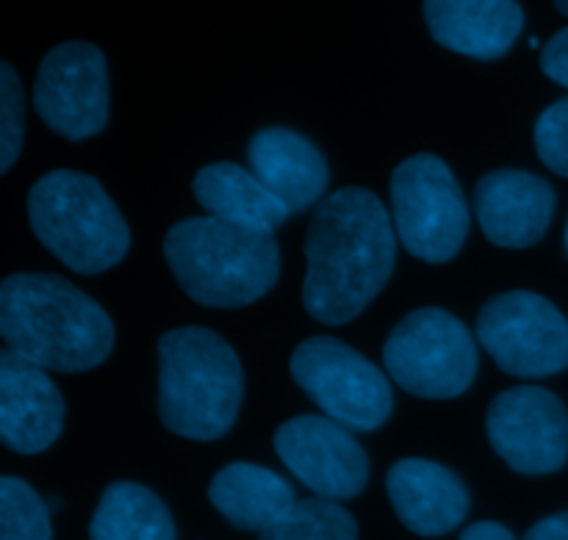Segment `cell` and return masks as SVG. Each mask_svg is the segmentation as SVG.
<instances>
[{
  "mask_svg": "<svg viewBox=\"0 0 568 540\" xmlns=\"http://www.w3.org/2000/svg\"><path fill=\"white\" fill-rule=\"evenodd\" d=\"M392 211L377 194L344 186L314 208L305 233L303 305L320 325H347L388 286L397 264Z\"/></svg>",
  "mask_w": 568,
  "mask_h": 540,
  "instance_id": "obj_1",
  "label": "cell"
},
{
  "mask_svg": "<svg viewBox=\"0 0 568 540\" xmlns=\"http://www.w3.org/2000/svg\"><path fill=\"white\" fill-rule=\"evenodd\" d=\"M0 338L42 369L75 375L109 358L114 322L64 277L20 272L0 283Z\"/></svg>",
  "mask_w": 568,
  "mask_h": 540,
  "instance_id": "obj_2",
  "label": "cell"
},
{
  "mask_svg": "<svg viewBox=\"0 0 568 540\" xmlns=\"http://www.w3.org/2000/svg\"><path fill=\"white\" fill-rule=\"evenodd\" d=\"M164 258L183 292L205 308L258 303L281 277L275 233L247 231L216 216H186L164 236Z\"/></svg>",
  "mask_w": 568,
  "mask_h": 540,
  "instance_id": "obj_3",
  "label": "cell"
},
{
  "mask_svg": "<svg viewBox=\"0 0 568 540\" xmlns=\"http://www.w3.org/2000/svg\"><path fill=\"white\" fill-rule=\"evenodd\" d=\"M244 369L236 349L209 327H175L159 338V416L189 441H216L236 425Z\"/></svg>",
  "mask_w": 568,
  "mask_h": 540,
  "instance_id": "obj_4",
  "label": "cell"
},
{
  "mask_svg": "<svg viewBox=\"0 0 568 540\" xmlns=\"http://www.w3.org/2000/svg\"><path fill=\"white\" fill-rule=\"evenodd\" d=\"M28 222L48 253L78 275H100L120 264L131 231L103 183L75 170H53L28 192Z\"/></svg>",
  "mask_w": 568,
  "mask_h": 540,
  "instance_id": "obj_5",
  "label": "cell"
},
{
  "mask_svg": "<svg viewBox=\"0 0 568 540\" xmlns=\"http://www.w3.org/2000/svg\"><path fill=\"white\" fill-rule=\"evenodd\" d=\"M392 222L399 244L425 264H447L469 238L471 214L444 159L416 153L392 172Z\"/></svg>",
  "mask_w": 568,
  "mask_h": 540,
  "instance_id": "obj_6",
  "label": "cell"
},
{
  "mask_svg": "<svg viewBox=\"0 0 568 540\" xmlns=\"http://www.w3.org/2000/svg\"><path fill=\"white\" fill-rule=\"evenodd\" d=\"M386 375L419 399H455L477 377V342L444 308L410 310L383 344Z\"/></svg>",
  "mask_w": 568,
  "mask_h": 540,
  "instance_id": "obj_7",
  "label": "cell"
},
{
  "mask_svg": "<svg viewBox=\"0 0 568 540\" xmlns=\"http://www.w3.org/2000/svg\"><path fill=\"white\" fill-rule=\"evenodd\" d=\"M288 371L327 419L353 432H375L392 419V377L338 338H305L292 353Z\"/></svg>",
  "mask_w": 568,
  "mask_h": 540,
  "instance_id": "obj_8",
  "label": "cell"
},
{
  "mask_svg": "<svg viewBox=\"0 0 568 540\" xmlns=\"http://www.w3.org/2000/svg\"><path fill=\"white\" fill-rule=\"evenodd\" d=\"M477 344L510 377L544 380L568 366V319L536 292L497 294L477 314Z\"/></svg>",
  "mask_w": 568,
  "mask_h": 540,
  "instance_id": "obj_9",
  "label": "cell"
},
{
  "mask_svg": "<svg viewBox=\"0 0 568 540\" xmlns=\"http://www.w3.org/2000/svg\"><path fill=\"white\" fill-rule=\"evenodd\" d=\"M33 109L61 139L98 136L109 122V67L100 48L89 42L55 44L37 70Z\"/></svg>",
  "mask_w": 568,
  "mask_h": 540,
  "instance_id": "obj_10",
  "label": "cell"
},
{
  "mask_svg": "<svg viewBox=\"0 0 568 540\" xmlns=\"http://www.w3.org/2000/svg\"><path fill=\"white\" fill-rule=\"evenodd\" d=\"M494 452L516 475H555L568 463V410L541 386H516L499 394L486 414Z\"/></svg>",
  "mask_w": 568,
  "mask_h": 540,
  "instance_id": "obj_11",
  "label": "cell"
},
{
  "mask_svg": "<svg viewBox=\"0 0 568 540\" xmlns=\"http://www.w3.org/2000/svg\"><path fill=\"white\" fill-rule=\"evenodd\" d=\"M275 452L322 499H355L369 482V458L355 432L327 416L303 414L283 421L275 430Z\"/></svg>",
  "mask_w": 568,
  "mask_h": 540,
  "instance_id": "obj_12",
  "label": "cell"
},
{
  "mask_svg": "<svg viewBox=\"0 0 568 540\" xmlns=\"http://www.w3.org/2000/svg\"><path fill=\"white\" fill-rule=\"evenodd\" d=\"M483 236L503 249H527L547 236L558 194L552 183L525 170H494L475 186Z\"/></svg>",
  "mask_w": 568,
  "mask_h": 540,
  "instance_id": "obj_13",
  "label": "cell"
},
{
  "mask_svg": "<svg viewBox=\"0 0 568 540\" xmlns=\"http://www.w3.org/2000/svg\"><path fill=\"white\" fill-rule=\"evenodd\" d=\"M64 397L48 369L22 355L0 353V438L17 455H39L64 430Z\"/></svg>",
  "mask_w": 568,
  "mask_h": 540,
  "instance_id": "obj_14",
  "label": "cell"
},
{
  "mask_svg": "<svg viewBox=\"0 0 568 540\" xmlns=\"http://www.w3.org/2000/svg\"><path fill=\"white\" fill-rule=\"evenodd\" d=\"M386 491L397 519L414 536L442 538L469 516V491L447 466L425 458H405L386 475Z\"/></svg>",
  "mask_w": 568,
  "mask_h": 540,
  "instance_id": "obj_15",
  "label": "cell"
},
{
  "mask_svg": "<svg viewBox=\"0 0 568 540\" xmlns=\"http://www.w3.org/2000/svg\"><path fill=\"white\" fill-rule=\"evenodd\" d=\"M247 166L292 214L316 208L331 183L325 155L292 128H261L247 142Z\"/></svg>",
  "mask_w": 568,
  "mask_h": 540,
  "instance_id": "obj_16",
  "label": "cell"
},
{
  "mask_svg": "<svg viewBox=\"0 0 568 540\" xmlns=\"http://www.w3.org/2000/svg\"><path fill=\"white\" fill-rule=\"evenodd\" d=\"M425 22L442 48L497 61L519 39L525 11L516 0H425Z\"/></svg>",
  "mask_w": 568,
  "mask_h": 540,
  "instance_id": "obj_17",
  "label": "cell"
},
{
  "mask_svg": "<svg viewBox=\"0 0 568 540\" xmlns=\"http://www.w3.org/2000/svg\"><path fill=\"white\" fill-rule=\"evenodd\" d=\"M194 200L209 216L247 231L275 233L292 211L255 177L250 166L216 161L203 166L192 181Z\"/></svg>",
  "mask_w": 568,
  "mask_h": 540,
  "instance_id": "obj_18",
  "label": "cell"
},
{
  "mask_svg": "<svg viewBox=\"0 0 568 540\" xmlns=\"http://www.w3.org/2000/svg\"><path fill=\"white\" fill-rule=\"evenodd\" d=\"M209 499L227 524L258 536L297 502L294 488L277 471L255 463H227L216 471Z\"/></svg>",
  "mask_w": 568,
  "mask_h": 540,
  "instance_id": "obj_19",
  "label": "cell"
},
{
  "mask_svg": "<svg viewBox=\"0 0 568 540\" xmlns=\"http://www.w3.org/2000/svg\"><path fill=\"white\" fill-rule=\"evenodd\" d=\"M89 540H178L166 505L139 482H111L89 524Z\"/></svg>",
  "mask_w": 568,
  "mask_h": 540,
  "instance_id": "obj_20",
  "label": "cell"
},
{
  "mask_svg": "<svg viewBox=\"0 0 568 540\" xmlns=\"http://www.w3.org/2000/svg\"><path fill=\"white\" fill-rule=\"evenodd\" d=\"M258 540H358V524L347 508L314 497L294 502Z\"/></svg>",
  "mask_w": 568,
  "mask_h": 540,
  "instance_id": "obj_21",
  "label": "cell"
},
{
  "mask_svg": "<svg viewBox=\"0 0 568 540\" xmlns=\"http://www.w3.org/2000/svg\"><path fill=\"white\" fill-rule=\"evenodd\" d=\"M0 540H53L48 505L20 477L0 480Z\"/></svg>",
  "mask_w": 568,
  "mask_h": 540,
  "instance_id": "obj_22",
  "label": "cell"
},
{
  "mask_svg": "<svg viewBox=\"0 0 568 540\" xmlns=\"http://www.w3.org/2000/svg\"><path fill=\"white\" fill-rule=\"evenodd\" d=\"M26 136V98L22 83L9 61L0 64V172H9L20 159Z\"/></svg>",
  "mask_w": 568,
  "mask_h": 540,
  "instance_id": "obj_23",
  "label": "cell"
},
{
  "mask_svg": "<svg viewBox=\"0 0 568 540\" xmlns=\"http://www.w3.org/2000/svg\"><path fill=\"white\" fill-rule=\"evenodd\" d=\"M536 139L538 159L555 172V175L568 177V98L555 100L552 105L541 111L536 120Z\"/></svg>",
  "mask_w": 568,
  "mask_h": 540,
  "instance_id": "obj_24",
  "label": "cell"
},
{
  "mask_svg": "<svg viewBox=\"0 0 568 540\" xmlns=\"http://www.w3.org/2000/svg\"><path fill=\"white\" fill-rule=\"evenodd\" d=\"M541 70L544 75L568 89V28H560L541 48Z\"/></svg>",
  "mask_w": 568,
  "mask_h": 540,
  "instance_id": "obj_25",
  "label": "cell"
},
{
  "mask_svg": "<svg viewBox=\"0 0 568 540\" xmlns=\"http://www.w3.org/2000/svg\"><path fill=\"white\" fill-rule=\"evenodd\" d=\"M525 540H568V510L541 519L527 530Z\"/></svg>",
  "mask_w": 568,
  "mask_h": 540,
  "instance_id": "obj_26",
  "label": "cell"
},
{
  "mask_svg": "<svg viewBox=\"0 0 568 540\" xmlns=\"http://www.w3.org/2000/svg\"><path fill=\"white\" fill-rule=\"evenodd\" d=\"M458 540H516L508 527L497 524V521H477V524L466 527V532Z\"/></svg>",
  "mask_w": 568,
  "mask_h": 540,
  "instance_id": "obj_27",
  "label": "cell"
},
{
  "mask_svg": "<svg viewBox=\"0 0 568 540\" xmlns=\"http://www.w3.org/2000/svg\"><path fill=\"white\" fill-rule=\"evenodd\" d=\"M555 9H558L560 14L568 17V0H555Z\"/></svg>",
  "mask_w": 568,
  "mask_h": 540,
  "instance_id": "obj_28",
  "label": "cell"
},
{
  "mask_svg": "<svg viewBox=\"0 0 568 540\" xmlns=\"http://www.w3.org/2000/svg\"><path fill=\"white\" fill-rule=\"evenodd\" d=\"M564 238H566V253H568V220H566V231H564Z\"/></svg>",
  "mask_w": 568,
  "mask_h": 540,
  "instance_id": "obj_29",
  "label": "cell"
}]
</instances>
